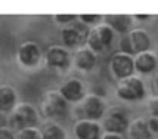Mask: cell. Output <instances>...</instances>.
<instances>
[{
  "mask_svg": "<svg viewBox=\"0 0 158 139\" xmlns=\"http://www.w3.org/2000/svg\"><path fill=\"white\" fill-rule=\"evenodd\" d=\"M37 123H39V112L34 108V105L28 102H18L7 117V127H10L12 130L34 127Z\"/></svg>",
  "mask_w": 158,
  "mask_h": 139,
  "instance_id": "6da1fadb",
  "label": "cell"
},
{
  "mask_svg": "<svg viewBox=\"0 0 158 139\" xmlns=\"http://www.w3.org/2000/svg\"><path fill=\"white\" fill-rule=\"evenodd\" d=\"M68 112V102L61 96L58 91H49L44 93L40 102V114L48 120L64 118Z\"/></svg>",
  "mask_w": 158,
  "mask_h": 139,
  "instance_id": "7a4b0ae2",
  "label": "cell"
},
{
  "mask_svg": "<svg viewBox=\"0 0 158 139\" xmlns=\"http://www.w3.org/2000/svg\"><path fill=\"white\" fill-rule=\"evenodd\" d=\"M120 48L123 53L127 55H139L142 52H146L151 48V37L143 28H135L130 30L127 34L123 36Z\"/></svg>",
  "mask_w": 158,
  "mask_h": 139,
  "instance_id": "3957f363",
  "label": "cell"
},
{
  "mask_svg": "<svg viewBox=\"0 0 158 139\" xmlns=\"http://www.w3.org/2000/svg\"><path fill=\"white\" fill-rule=\"evenodd\" d=\"M117 96L121 101L126 102H136L143 99L145 96V84L143 82L136 76L126 77L123 80H118L117 89H115Z\"/></svg>",
  "mask_w": 158,
  "mask_h": 139,
  "instance_id": "277c9868",
  "label": "cell"
},
{
  "mask_svg": "<svg viewBox=\"0 0 158 139\" xmlns=\"http://www.w3.org/2000/svg\"><path fill=\"white\" fill-rule=\"evenodd\" d=\"M112 39H114V31L103 22V24H98L96 27L90 30L89 34L86 36V43H87V48L96 53L108 48Z\"/></svg>",
  "mask_w": 158,
  "mask_h": 139,
  "instance_id": "5b68a950",
  "label": "cell"
},
{
  "mask_svg": "<svg viewBox=\"0 0 158 139\" xmlns=\"http://www.w3.org/2000/svg\"><path fill=\"white\" fill-rule=\"evenodd\" d=\"M41 49L33 40L22 42L16 49V61L22 68H35L41 61Z\"/></svg>",
  "mask_w": 158,
  "mask_h": 139,
  "instance_id": "8992f818",
  "label": "cell"
},
{
  "mask_svg": "<svg viewBox=\"0 0 158 139\" xmlns=\"http://www.w3.org/2000/svg\"><path fill=\"white\" fill-rule=\"evenodd\" d=\"M129 118H127V114L124 110L121 108H111L110 111L105 114L103 117V129L105 132L108 133H117V135H121V133L127 132V127H129Z\"/></svg>",
  "mask_w": 158,
  "mask_h": 139,
  "instance_id": "52a82bcc",
  "label": "cell"
},
{
  "mask_svg": "<svg viewBox=\"0 0 158 139\" xmlns=\"http://www.w3.org/2000/svg\"><path fill=\"white\" fill-rule=\"evenodd\" d=\"M44 64L53 70H67L71 64V55L68 49L61 44L49 46L44 53Z\"/></svg>",
  "mask_w": 158,
  "mask_h": 139,
  "instance_id": "ba28073f",
  "label": "cell"
},
{
  "mask_svg": "<svg viewBox=\"0 0 158 139\" xmlns=\"http://www.w3.org/2000/svg\"><path fill=\"white\" fill-rule=\"evenodd\" d=\"M110 68L112 76L118 78V80H123L126 77L133 76V71H135V62H133V56L123 53V52H117L114 53L111 58L110 62Z\"/></svg>",
  "mask_w": 158,
  "mask_h": 139,
  "instance_id": "9c48e42d",
  "label": "cell"
},
{
  "mask_svg": "<svg viewBox=\"0 0 158 139\" xmlns=\"http://www.w3.org/2000/svg\"><path fill=\"white\" fill-rule=\"evenodd\" d=\"M80 102H81L80 111H81L84 120L98 121L99 118L103 117V114H105V104H103L102 98H99L98 95H86Z\"/></svg>",
  "mask_w": 158,
  "mask_h": 139,
  "instance_id": "30bf717a",
  "label": "cell"
},
{
  "mask_svg": "<svg viewBox=\"0 0 158 139\" xmlns=\"http://www.w3.org/2000/svg\"><path fill=\"white\" fill-rule=\"evenodd\" d=\"M61 93V96L67 102H80L83 98L86 96L84 93V86L78 78H68L61 84V87L58 89Z\"/></svg>",
  "mask_w": 158,
  "mask_h": 139,
  "instance_id": "8fae6325",
  "label": "cell"
},
{
  "mask_svg": "<svg viewBox=\"0 0 158 139\" xmlns=\"http://www.w3.org/2000/svg\"><path fill=\"white\" fill-rule=\"evenodd\" d=\"M73 64L77 70L80 71H92L96 65V53L92 52L87 46H81L74 52L73 55Z\"/></svg>",
  "mask_w": 158,
  "mask_h": 139,
  "instance_id": "7c38bea8",
  "label": "cell"
},
{
  "mask_svg": "<svg viewBox=\"0 0 158 139\" xmlns=\"http://www.w3.org/2000/svg\"><path fill=\"white\" fill-rule=\"evenodd\" d=\"M74 135L77 139H101V126L98 121L81 118L74 126Z\"/></svg>",
  "mask_w": 158,
  "mask_h": 139,
  "instance_id": "4fadbf2b",
  "label": "cell"
},
{
  "mask_svg": "<svg viewBox=\"0 0 158 139\" xmlns=\"http://www.w3.org/2000/svg\"><path fill=\"white\" fill-rule=\"evenodd\" d=\"M105 24L112 30L117 31L120 34H127L131 30V15H124V14H117V15H105Z\"/></svg>",
  "mask_w": 158,
  "mask_h": 139,
  "instance_id": "5bb4252c",
  "label": "cell"
},
{
  "mask_svg": "<svg viewBox=\"0 0 158 139\" xmlns=\"http://www.w3.org/2000/svg\"><path fill=\"white\" fill-rule=\"evenodd\" d=\"M18 104L16 89L10 84H0V112L9 114Z\"/></svg>",
  "mask_w": 158,
  "mask_h": 139,
  "instance_id": "9a60e30c",
  "label": "cell"
},
{
  "mask_svg": "<svg viewBox=\"0 0 158 139\" xmlns=\"http://www.w3.org/2000/svg\"><path fill=\"white\" fill-rule=\"evenodd\" d=\"M133 62H135V70L138 73L149 74L157 67V56H155V53H152L151 50H146V52H142V53L135 56Z\"/></svg>",
  "mask_w": 158,
  "mask_h": 139,
  "instance_id": "2e32d148",
  "label": "cell"
},
{
  "mask_svg": "<svg viewBox=\"0 0 158 139\" xmlns=\"http://www.w3.org/2000/svg\"><path fill=\"white\" fill-rule=\"evenodd\" d=\"M61 42L64 48H77L86 40V34L76 27H65L61 30Z\"/></svg>",
  "mask_w": 158,
  "mask_h": 139,
  "instance_id": "e0dca14e",
  "label": "cell"
},
{
  "mask_svg": "<svg viewBox=\"0 0 158 139\" xmlns=\"http://www.w3.org/2000/svg\"><path fill=\"white\" fill-rule=\"evenodd\" d=\"M127 133L130 139H151L152 136L146 118H135L133 121H130Z\"/></svg>",
  "mask_w": 158,
  "mask_h": 139,
  "instance_id": "ac0fdd59",
  "label": "cell"
},
{
  "mask_svg": "<svg viewBox=\"0 0 158 139\" xmlns=\"http://www.w3.org/2000/svg\"><path fill=\"white\" fill-rule=\"evenodd\" d=\"M41 139H65V130L55 121H48L40 127Z\"/></svg>",
  "mask_w": 158,
  "mask_h": 139,
  "instance_id": "d6986e66",
  "label": "cell"
},
{
  "mask_svg": "<svg viewBox=\"0 0 158 139\" xmlns=\"http://www.w3.org/2000/svg\"><path fill=\"white\" fill-rule=\"evenodd\" d=\"M15 139H41L40 129H37V126L34 127H25L15 132Z\"/></svg>",
  "mask_w": 158,
  "mask_h": 139,
  "instance_id": "ffe728a7",
  "label": "cell"
},
{
  "mask_svg": "<svg viewBox=\"0 0 158 139\" xmlns=\"http://www.w3.org/2000/svg\"><path fill=\"white\" fill-rule=\"evenodd\" d=\"M77 15L74 14H56L53 15V19H55V22H58V24H68V22H71L73 19H76Z\"/></svg>",
  "mask_w": 158,
  "mask_h": 139,
  "instance_id": "44dd1931",
  "label": "cell"
},
{
  "mask_svg": "<svg viewBox=\"0 0 158 139\" xmlns=\"http://www.w3.org/2000/svg\"><path fill=\"white\" fill-rule=\"evenodd\" d=\"M148 111L154 118H158V96L151 98L148 101Z\"/></svg>",
  "mask_w": 158,
  "mask_h": 139,
  "instance_id": "7402d4cb",
  "label": "cell"
},
{
  "mask_svg": "<svg viewBox=\"0 0 158 139\" xmlns=\"http://www.w3.org/2000/svg\"><path fill=\"white\" fill-rule=\"evenodd\" d=\"M0 139H15V133L10 127H2L0 129Z\"/></svg>",
  "mask_w": 158,
  "mask_h": 139,
  "instance_id": "603a6c76",
  "label": "cell"
},
{
  "mask_svg": "<svg viewBox=\"0 0 158 139\" xmlns=\"http://www.w3.org/2000/svg\"><path fill=\"white\" fill-rule=\"evenodd\" d=\"M78 18H80L84 24H93V22H96V19L99 18V15H95V14H92V15L81 14V15H78Z\"/></svg>",
  "mask_w": 158,
  "mask_h": 139,
  "instance_id": "cb8c5ba5",
  "label": "cell"
},
{
  "mask_svg": "<svg viewBox=\"0 0 158 139\" xmlns=\"http://www.w3.org/2000/svg\"><path fill=\"white\" fill-rule=\"evenodd\" d=\"M148 126H149L151 133H157L158 132V118L151 117L149 120H148Z\"/></svg>",
  "mask_w": 158,
  "mask_h": 139,
  "instance_id": "d4e9b609",
  "label": "cell"
},
{
  "mask_svg": "<svg viewBox=\"0 0 158 139\" xmlns=\"http://www.w3.org/2000/svg\"><path fill=\"white\" fill-rule=\"evenodd\" d=\"M101 139H123L121 138V135H117V133H108V132H105L101 136Z\"/></svg>",
  "mask_w": 158,
  "mask_h": 139,
  "instance_id": "484cf974",
  "label": "cell"
},
{
  "mask_svg": "<svg viewBox=\"0 0 158 139\" xmlns=\"http://www.w3.org/2000/svg\"><path fill=\"white\" fill-rule=\"evenodd\" d=\"M6 126H7V117H6V114L0 112V129H2V127H6Z\"/></svg>",
  "mask_w": 158,
  "mask_h": 139,
  "instance_id": "4316f807",
  "label": "cell"
},
{
  "mask_svg": "<svg viewBox=\"0 0 158 139\" xmlns=\"http://www.w3.org/2000/svg\"><path fill=\"white\" fill-rule=\"evenodd\" d=\"M135 18H139V19H145V18H149V15H135Z\"/></svg>",
  "mask_w": 158,
  "mask_h": 139,
  "instance_id": "83f0119b",
  "label": "cell"
},
{
  "mask_svg": "<svg viewBox=\"0 0 158 139\" xmlns=\"http://www.w3.org/2000/svg\"><path fill=\"white\" fill-rule=\"evenodd\" d=\"M155 86H157V89H158V76H157V78H155Z\"/></svg>",
  "mask_w": 158,
  "mask_h": 139,
  "instance_id": "f1b7e54d",
  "label": "cell"
}]
</instances>
